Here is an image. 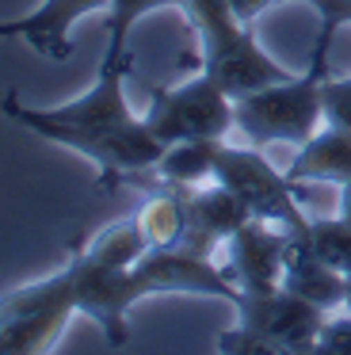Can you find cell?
I'll list each match as a JSON object with an SVG mask.
<instances>
[{
    "label": "cell",
    "instance_id": "8992f818",
    "mask_svg": "<svg viewBox=\"0 0 351 355\" xmlns=\"http://www.w3.org/2000/svg\"><path fill=\"white\" fill-rule=\"evenodd\" d=\"M145 123L160 146H176L195 138H225L237 126V111L225 88L203 69L180 88H153Z\"/></svg>",
    "mask_w": 351,
    "mask_h": 355
},
{
    "label": "cell",
    "instance_id": "30bf717a",
    "mask_svg": "<svg viewBox=\"0 0 351 355\" xmlns=\"http://www.w3.org/2000/svg\"><path fill=\"white\" fill-rule=\"evenodd\" d=\"M183 214H187V230H183L180 252L198 256V260H210L214 248L225 245L252 218L248 207L218 180L210 187H183Z\"/></svg>",
    "mask_w": 351,
    "mask_h": 355
},
{
    "label": "cell",
    "instance_id": "4fadbf2b",
    "mask_svg": "<svg viewBox=\"0 0 351 355\" xmlns=\"http://www.w3.org/2000/svg\"><path fill=\"white\" fill-rule=\"evenodd\" d=\"M286 176L294 180V184H302V180L348 184L351 180V130L348 126H336V123H328L325 130H317L305 146H298Z\"/></svg>",
    "mask_w": 351,
    "mask_h": 355
},
{
    "label": "cell",
    "instance_id": "277c9868",
    "mask_svg": "<svg viewBox=\"0 0 351 355\" xmlns=\"http://www.w3.org/2000/svg\"><path fill=\"white\" fill-rule=\"evenodd\" d=\"M325 80L328 46H313L305 73L233 100L237 130L256 146H271V141L305 146L317 134V123L325 119Z\"/></svg>",
    "mask_w": 351,
    "mask_h": 355
},
{
    "label": "cell",
    "instance_id": "2e32d148",
    "mask_svg": "<svg viewBox=\"0 0 351 355\" xmlns=\"http://www.w3.org/2000/svg\"><path fill=\"white\" fill-rule=\"evenodd\" d=\"M160 8H180V0H111L107 4V50L103 62H134V50H130V31H134L137 19H145L149 12Z\"/></svg>",
    "mask_w": 351,
    "mask_h": 355
},
{
    "label": "cell",
    "instance_id": "8fae6325",
    "mask_svg": "<svg viewBox=\"0 0 351 355\" xmlns=\"http://www.w3.org/2000/svg\"><path fill=\"white\" fill-rule=\"evenodd\" d=\"M111 0H42L35 12L19 19H4L0 35L4 39H23L31 50H38L50 62L73 58V24L88 12H107Z\"/></svg>",
    "mask_w": 351,
    "mask_h": 355
},
{
    "label": "cell",
    "instance_id": "6da1fadb",
    "mask_svg": "<svg viewBox=\"0 0 351 355\" xmlns=\"http://www.w3.org/2000/svg\"><path fill=\"white\" fill-rule=\"evenodd\" d=\"M130 69H134L130 62H99L96 85L80 100L61 103V107H27L23 100L8 96L4 115L12 123L27 126L38 138L53 141V146H65L73 153L88 157L99 168L103 187L130 184L134 176L157 168V161L168 149L157 141L149 123L130 111L126 100Z\"/></svg>",
    "mask_w": 351,
    "mask_h": 355
},
{
    "label": "cell",
    "instance_id": "3957f363",
    "mask_svg": "<svg viewBox=\"0 0 351 355\" xmlns=\"http://www.w3.org/2000/svg\"><path fill=\"white\" fill-rule=\"evenodd\" d=\"M180 8L203 39V69L225 88L229 100L294 77L259 46L248 24L233 16L229 0H180Z\"/></svg>",
    "mask_w": 351,
    "mask_h": 355
},
{
    "label": "cell",
    "instance_id": "7402d4cb",
    "mask_svg": "<svg viewBox=\"0 0 351 355\" xmlns=\"http://www.w3.org/2000/svg\"><path fill=\"white\" fill-rule=\"evenodd\" d=\"M340 214H343V218H348V222H351V180H348V184H343V199H340Z\"/></svg>",
    "mask_w": 351,
    "mask_h": 355
},
{
    "label": "cell",
    "instance_id": "ffe728a7",
    "mask_svg": "<svg viewBox=\"0 0 351 355\" xmlns=\"http://www.w3.org/2000/svg\"><path fill=\"white\" fill-rule=\"evenodd\" d=\"M325 123L351 130V77L325 80Z\"/></svg>",
    "mask_w": 351,
    "mask_h": 355
},
{
    "label": "cell",
    "instance_id": "7a4b0ae2",
    "mask_svg": "<svg viewBox=\"0 0 351 355\" xmlns=\"http://www.w3.org/2000/svg\"><path fill=\"white\" fill-rule=\"evenodd\" d=\"M65 279L76 313L92 317L103 329L111 347L126 344L130 306L149 298V294H203V298H225L233 306L241 302V291L229 283L221 263L198 260V256H187L180 248H172V252L149 248V256L134 268H103L84 252H73Z\"/></svg>",
    "mask_w": 351,
    "mask_h": 355
},
{
    "label": "cell",
    "instance_id": "9a60e30c",
    "mask_svg": "<svg viewBox=\"0 0 351 355\" xmlns=\"http://www.w3.org/2000/svg\"><path fill=\"white\" fill-rule=\"evenodd\" d=\"M88 260L103 263V268H134L149 256V237H145V225L142 218H122V222L99 230L88 245L80 248Z\"/></svg>",
    "mask_w": 351,
    "mask_h": 355
},
{
    "label": "cell",
    "instance_id": "d6986e66",
    "mask_svg": "<svg viewBox=\"0 0 351 355\" xmlns=\"http://www.w3.org/2000/svg\"><path fill=\"white\" fill-rule=\"evenodd\" d=\"M313 12H317V42L313 46H332L336 31H340L343 24H351V0H305Z\"/></svg>",
    "mask_w": 351,
    "mask_h": 355
},
{
    "label": "cell",
    "instance_id": "7c38bea8",
    "mask_svg": "<svg viewBox=\"0 0 351 355\" xmlns=\"http://www.w3.org/2000/svg\"><path fill=\"white\" fill-rule=\"evenodd\" d=\"M282 286H286L290 294H298V298L328 309V313H332V309H343V298H348V275L320 260L317 248L309 245V237H305V225L302 230H290Z\"/></svg>",
    "mask_w": 351,
    "mask_h": 355
},
{
    "label": "cell",
    "instance_id": "44dd1931",
    "mask_svg": "<svg viewBox=\"0 0 351 355\" xmlns=\"http://www.w3.org/2000/svg\"><path fill=\"white\" fill-rule=\"evenodd\" d=\"M275 0H229V8H233V16L241 19V24H256L259 16H264L267 8H271Z\"/></svg>",
    "mask_w": 351,
    "mask_h": 355
},
{
    "label": "cell",
    "instance_id": "52a82bcc",
    "mask_svg": "<svg viewBox=\"0 0 351 355\" xmlns=\"http://www.w3.org/2000/svg\"><path fill=\"white\" fill-rule=\"evenodd\" d=\"M76 313L69 294L65 268L46 275L42 283H27L4 291V317H0V352L4 355H38L50 352Z\"/></svg>",
    "mask_w": 351,
    "mask_h": 355
},
{
    "label": "cell",
    "instance_id": "5bb4252c",
    "mask_svg": "<svg viewBox=\"0 0 351 355\" xmlns=\"http://www.w3.org/2000/svg\"><path fill=\"white\" fill-rule=\"evenodd\" d=\"M225 138H195V141H176V146L164 149V157L157 161L153 172H142V176L164 180V184H183L195 187L203 180H214V164H218V149ZM137 180V176H134ZM130 180V184H134Z\"/></svg>",
    "mask_w": 351,
    "mask_h": 355
},
{
    "label": "cell",
    "instance_id": "ac0fdd59",
    "mask_svg": "<svg viewBox=\"0 0 351 355\" xmlns=\"http://www.w3.org/2000/svg\"><path fill=\"white\" fill-rule=\"evenodd\" d=\"M313 355H351V313H328L317 332Z\"/></svg>",
    "mask_w": 351,
    "mask_h": 355
},
{
    "label": "cell",
    "instance_id": "e0dca14e",
    "mask_svg": "<svg viewBox=\"0 0 351 355\" xmlns=\"http://www.w3.org/2000/svg\"><path fill=\"white\" fill-rule=\"evenodd\" d=\"M305 237L317 248V256L325 263H332L336 271L351 275V222L348 218H313L305 222Z\"/></svg>",
    "mask_w": 351,
    "mask_h": 355
},
{
    "label": "cell",
    "instance_id": "9c48e42d",
    "mask_svg": "<svg viewBox=\"0 0 351 355\" xmlns=\"http://www.w3.org/2000/svg\"><path fill=\"white\" fill-rule=\"evenodd\" d=\"M290 230L286 225L248 218L233 237L225 241V263L221 271L241 294H267L282 286V268H286Z\"/></svg>",
    "mask_w": 351,
    "mask_h": 355
},
{
    "label": "cell",
    "instance_id": "603a6c76",
    "mask_svg": "<svg viewBox=\"0 0 351 355\" xmlns=\"http://www.w3.org/2000/svg\"><path fill=\"white\" fill-rule=\"evenodd\" d=\"M343 309L351 313V275H348V298H343Z\"/></svg>",
    "mask_w": 351,
    "mask_h": 355
},
{
    "label": "cell",
    "instance_id": "5b68a950",
    "mask_svg": "<svg viewBox=\"0 0 351 355\" xmlns=\"http://www.w3.org/2000/svg\"><path fill=\"white\" fill-rule=\"evenodd\" d=\"M328 309L290 294L286 286L267 294H241L237 329L218 336L225 355H309Z\"/></svg>",
    "mask_w": 351,
    "mask_h": 355
},
{
    "label": "cell",
    "instance_id": "ba28073f",
    "mask_svg": "<svg viewBox=\"0 0 351 355\" xmlns=\"http://www.w3.org/2000/svg\"><path fill=\"white\" fill-rule=\"evenodd\" d=\"M214 180L225 184L248 207L252 218L286 225V230H302L309 222V214L298 207V184L286 172L275 168L264 153H256V149H237V146L221 141L218 164H214Z\"/></svg>",
    "mask_w": 351,
    "mask_h": 355
}]
</instances>
